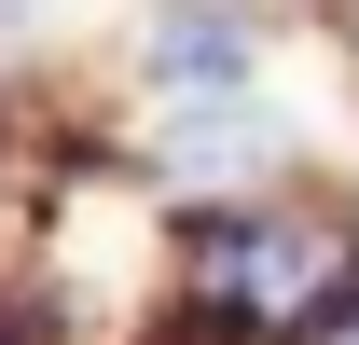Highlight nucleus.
<instances>
[{
    "mask_svg": "<svg viewBox=\"0 0 359 345\" xmlns=\"http://www.w3.org/2000/svg\"><path fill=\"white\" fill-rule=\"evenodd\" d=\"M194 290H208V318H235V332H332L359 304V221L304 208V194H263V208L208 221Z\"/></svg>",
    "mask_w": 359,
    "mask_h": 345,
    "instance_id": "1",
    "label": "nucleus"
},
{
    "mask_svg": "<svg viewBox=\"0 0 359 345\" xmlns=\"http://www.w3.org/2000/svg\"><path fill=\"white\" fill-rule=\"evenodd\" d=\"M152 83L235 97V83H249V28H235L222 0H166V14H152Z\"/></svg>",
    "mask_w": 359,
    "mask_h": 345,
    "instance_id": "2",
    "label": "nucleus"
},
{
    "mask_svg": "<svg viewBox=\"0 0 359 345\" xmlns=\"http://www.w3.org/2000/svg\"><path fill=\"white\" fill-rule=\"evenodd\" d=\"M318 345H359V304H346V318H332V332H318Z\"/></svg>",
    "mask_w": 359,
    "mask_h": 345,
    "instance_id": "3",
    "label": "nucleus"
}]
</instances>
